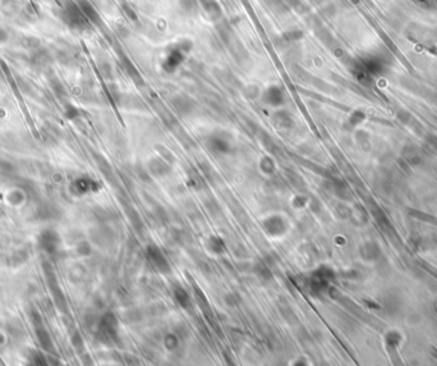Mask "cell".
<instances>
[{
  "instance_id": "obj_1",
  "label": "cell",
  "mask_w": 437,
  "mask_h": 366,
  "mask_svg": "<svg viewBox=\"0 0 437 366\" xmlns=\"http://www.w3.org/2000/svg\"><path fill=\"white\" fill-rule=\"evenodd\" d=\"M62 18L63 21L71 27V28H73V30H85V28L88 27V24H90V21L83 14V12L81 10L78 4L73 3V1H68L63 6Z\"/></svg>"
},
{
  "instance_id": "obj_2",
  "label": "cell",
  "mask_w": 437,
  "mask_h": 366,
  "mask_svg": "<svg viewBox=\"0 0 437 366\" xmlns=\"http://www.w3.org/2000/svg\"><path fill=\"white\" fill-rule=\"evenodd\" d=\"M335 273L331 268L329 266L322 265L320 268H317L316 270L311 273V278H309V287L314 293H321L325 292L327 288H329L330 282L334 281Z\"/></svg>"
},
{
  "instance_id": "obj_3",
  "label": "cell",
  "mask_w": 437,
  "mask_h": 366,
  "mask_svg": "<svg viewBox=\"0 0 437 366\" xmlns=\"http://www.w3.org/2000/svg\"><path fill=\"white\" fill-rule=\"evenodd\" d=\"M262 228L267 236L273 237V238H279L287 233L289 225H288L287 219L283 215L271 214L262 220Z\"/></svg>"
},
{
  "instance_id": "obj_4",
  "label": "cell",
  "mask_w": 437,
  "mask_h": 366,
  "mask_svg": "<svg viewBox=\"0 0 437 366\" xmlns=\"http://www.w3.org/2000/svg\"><path fill=\"white\" fill-rule=\"evenodd\" d=\"M147 261L153 269H156L158 273H169L170 272V264L167 261L166 256L162 252V250L156 245H148L145 250Z\"/></svg>"
},
{
  "instance_id": "obj_5",
  "label": "cell",
  "mask_w": 437,
  "mask_h": 366,
  "mask_svg": "<svg viewBox=\"0 0 437 366\" xmlns=\"http://www.w3.org/2000/svg\"><path fill=\"white\" fill-rule=\"evenodd\" d=\"M207 148L215 154H228L230 151V142L223 135H211L207 139Z\"/></svg>"
},
{
  "instance_id": "obj_6",
  "label": "cell",
  "mask_w": 437,
  "mask_h": 366,
  "mask_svg": "<svg viewBox=\"0 0 437 366\" xmlns=\"http://www.w3.org/2000/svg\"><path fill=\"white\" fill-rule=\"evenodd\" d=\"M284 91L282 90V87L279 86H271L262 95V100L265 104L270 105V107L278 108L280 105H283L284 103Z\"/></svg>"
},
{
  "instance_id": "obj_7",
  "label": "cell",
  "mask_w": 437,
  "mask_h": 366,
  "mask_svg": "<svg viewBox=\"0 0 437 366\" xmlns=\"http://www.w3.org/2000/svg\"><path fill=\"white\" fill-rule=\"evenodd\" d=\"M101 333L105 336V338L110 341H114L118 336V322L113 314H108L104 316L103 322L100 325Z\"/></svg>"
},
{
  "instance_id": "obj_8",
  "label": "cell",
  "mask_w": 437,
  "mask_h": 366,
  "mask_svg": "<svg viewBox=\"0 0 437 366\" xmlns=\"http://www.w3.org/2000/svg\"><path fill=\"white\" fill-rule=\"evenodd\" d=\"M359 255L366 261H376L381 256V248L375 241H367L359 247Z\"/></svg>"
},
{
  "instance_id": "obj_9",
  "label": "cell",
  "mask_w": 437,
  "mask_h": 366,
  "mask_svg": "<svg viewBox=\"0 0 437 366\" xmlns=\"http://www.w3.org/2000/svg\"><path fill=\"white\" fill-rule=\"evenodd\" d=\"M402 158L407 160L411 167H418L422 164V155L416 145H405L402 151Z\"/></svg>"
},
{
  "instance_id": "obj_10",
  "label": "cell",
  "mask_w": 437,
  "mask_h": 366,
  "mask_svg": "<svg viewBox=\"0 0 437 366\" xmlns=\"http://www.w3.org/2000/svg\"><path fill=\"white\" fill-rule=\"evenodd\" d=\"M206 248H207L211 254L221 255L224 254L226 250L225 241H224L223 237L219 236V234H211V236L207 238V241H206Z\"/></svg>"
},
{
  "instance_id": "obj_11",
  "label": "cell",
  "mask_w": 437,
  "mask_h": 366,
  "mask_svg": "<svg viewBox=\"0 0 437 366\" xmlns=\"http://www.w3.org/2000/svg\"><path fill=\"white\" fill-rule=\"evenodd\" d=\"M371 213H372L373 218H375V221L377 224L380 225V228L384 230H393V225H391L390 220L387 218L386 213H385L384 210L379 206V205H373L371 207Z\"/></svg>"
},
{
  "instance_id": "obj_12",
  "label": "cell",
  "mask_w": 437,
  "mask_h": 366,
  "mask_svg": "<svg viewBox=\"0 0 437 366\" xmlns=\"http://www.w3.org/2000/svg\"><path fill=\"white\" fill-rule=\"evenodd\" d=\"M173 298L174 301L176 302V305L182 309H187L191 304V297H189V293L185 290L184 287H182L180 284H176L173 288Z\"/></svg>"
},
{
  "instance_id": "obj_13",
  "label": "cell",
  "mask_w": 437,
  "mask_h": 366,
  "mask_svg": "<svg viewBox=\"0 0 437 366\" xmlns=\"http://www.w3.org/2000/svg\"><path fill=\"white\" fill-rule=\"evenodd\" d=\"M148 168H150V172L152 173L155 177L161 178L164 176H166L169 172H170V167L167 164L166 162H164L162 159L160 158H155V159L151 160L148 163Z\"/></svg>"
},
{
  "instance_id": "obj_14",
  "label": "cell",
  "mask_w": 437,
  "mask_h": 366,
  "mask_svg": "<svg viewBox=\"0 0 437 366\" xmlns=\"http://www.w3.org/2000/svg\"><path fill=\"white\" fill-rule=\"evenodd\" d=\"M78 5H79V8H81V10L83 12V14L86 15V18H87L88 21L94 22V23H96V22L100 21V18H99V14H97L96 9H95L94 6L91 5V3H90V1H87V0H79Z\"/></svg>"
},
{
  "instance_id": "obj_15",
  "label": "cell",
  "mask_w": 437,
  "mask_h": 366,
  "mask_svg": "<svg viewBox=\"0 0 437 366\" xmlns=\"http://www.w3.org/2000/svg\"><path fill=\"white\" fill-rule=\"evenodd\" d=\"M255 273L257 274L258 278H261L262 281H270L273 278V273H271V269L269 268V265H266V263L264 261H258L255 265Z\"/></svg>"
},
{
  "instance_id": "obj_16",
  "label": "cell",
  "mask_w": 437,
  "mask_h": 366,
  "mask_svg": "<svg viewBox=\"0 0 437 366\" xmlns=\"http://www.w3.org/2000/svg\"><path fill=\"white\" fill-rule=\"evenodd\" d=\"M21 45L29 51H36L41 47V40L36 36H26L22 38Z\"/></svg>"
},
{
  "instance_id": "obj_17",
  "label": "cell",
  "mask_w": 437,
  "mask_h": 366,
  "mask_svg": "<svg viewBox=\"0 0 437 366\" xmlns=\"http://www.w3.org/2000/svg\"><path fill=\"white\" fill-rule=\"evenodd\" d=\"M260 169H261L262 173L266 176L274 175V172H275L276 169L275 162H274L270 157L262 158L261 162H260Z\"/></svg>"
},
{
  "instance_id": "obj_18",
  "label": "cell",
  "mask_w": 437,
  "mask_h": 366,
  "mask_svg": "<svg viewBox=\"0 0 437 366\" xmlns=\"http://www.w3.org/2000/svg\"><path fill=\"white\" fill-rule=\"evenodd\" d=\"M174 107L178 109V112L180 113H189L192 109V105H191V100L187 98H183V96H179V98H175L174 99Z\"/></svg>"
},
{
  "instance_id": "obj_19",
  "label": "cell",
  "mask_w": 437,
  "mask_h": 366,
  "mask_svg": "<svg viewBox=\"0 0 437 366\" xmlns=\"http://www.w3.org/2000/svg\"><path fill=\"white\" fill-rule=\"evenodd\" d=\"M164 343H165V349L169 350L170 352H174L178 347H179V340H178L174 334H167V336L165 337Z\"/></svg>"
},
{
  "instance_id": "obj_20",
  "label": "cell",
  "mask_w": 437,
  "mask_h": 366,
  "mask_svg": "<svg viewBox=\"0 0 437 366\" xmlns=\"http://www.w3.org/2000/svg\"><path fill=\"white\" fill-rule=\"evenodd\" d=\"M425 145L432 153H437V135H435V133H427L425 136Z\"/></svg>"
},
{
  "instance_id": "obj_21",
  "label": "cell",
  "mask_w": 437,
  "mask_h": 366,
  "mask_svg": "<svg viewBox=\"0 0 437 366\" xmlns=\"http://www.w3.org/2000/svg\"><path fill=\"white\" fill-rule=\"evenodd\" d=\"M400 340H402L400 334L398 333V332L391 331V332H389L386 336V345L390 346V347H393V349H395L396 346L400 343Z\"/></svg>"
},
{
  "instance_id": "obj_22",
  "label": "cell",
  "mask_w": 437,
  "mask_h": 366,
  "mask_svg": "<svg viewBox=\"0 0 437 366\" xmlns=\"http://www.w3.org/2000/svg\"><path fill=\"white\" fill-rule=\"evenodd\" d=\"M396 117H398V119L400 121V123L403 124H411L412 121H414L412 113L405 109L398 110V112H396Z\"/></svg>"
},
{
  "instance_id": "obj_23",
  "label": "cell",
  "mask_w": 437,
  "mask_h": 366,
  "mask_svg": "<svg viewBox=\"0 0 437 366\" xmlns=\"http://www.w3.org/2000/svg\"><path fill=\"white\" fill-rule=\"evenodd\" d=\"M364 118H366V114H364L363 112H361V110H357V112H354L352 115H350L349 123L354 127V126L359 124L361 122H363Z\"/></svg>"
},
{
  "instance_id": "obj_24",
  "label": "cell",
  "mask_w": 437,
  "mask_h": 366,
  "mask_svg": "<svg viewBox=\"0 0 437 366\" xmlns=\"http://www.w3.org/2000/svg\"><path fill=\"white\" fill-rule=\"evenodd\" d=\"M291 204H293V206L295 207V209H303V207H305V205L308 204V198L303 195L295 196Z\"/></svg>"
},
{
  "instance_id": "obj_25",
  "label": "cell",
  "mask_w": 437,
  "mask_h": 366,
  "mask_svg": "<svg viewBox=\"0 0 437 366\" xmlns=\"http://www.w3.org/2000/svg\"><path fill=\"white\" fill-rule=\"evenodd\" d=\"M398 164H399L400 169H402V171L404 172L405 175H411V173H412V167L409 166V163L407 162V160H404V159H403V158H400V159L398 160Z\"/></svg>"
},
{
  "instance_id": "obj_26",
  "label": "cell",
  "mask_w": 437,
  "mask_h": 366,
  "mask_svg": "<svg viewBox=\"0 0 437 366\" xmlns=\"http://www.w3.org/2000/svg\"><path fill=\"white\" fill-rule=\"evenodd\" d=\"M386 309L391 311H398L399 309V305H398V298L394 297V298H389L386 300Z\"/></svg>"
},
{
  "instance_id": "obj_27",
  "label": "cell",
  "mask_w": 437,
  "mask_h": 366,
  "mask_svg": "<svg viewBox=\"0 0 437 366\" xmlns=\"http://www.w3.org/2000/svg\"><path fill=\"white\" fill-rule=\"evenodd\" d=\"M8 37H9L8 32H6L5 30H3V28H0V42L6 41V40H8Z\"/></svg>"
},
{
  "instance_id": "obj_28",
  "label": "cell",
  "mask_w": 437,
  "mask_h": 366,
  "mask_svg": "<svg viewBox=\"0 0 437 366\" xmlns=\"http://www.w3.org/2000/svg\"><path fill=\"white\" fill-rule=\"evenodd\" d=\"M417 3L420 4L422 6H429L430 5V0H417Z\"/></svg>"
},
{
  "instance_id": "obj_29",
  "label": "cell",
  "mask_w": 437,
  "mask_h": 366,
  "mask_svg": "<svg viewBox=\"0 0 437 366\" xmlns=\"http://www.w3.org/2000/svg\"><path fill=\"white\" fill-rule=\"evenodd\" d=\"M435 310H436V313H437V301L435 302Z\"/></svg>"
}]
</instances>
